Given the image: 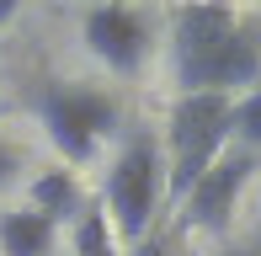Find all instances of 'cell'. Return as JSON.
<instances>
[{"instance_id": "6da1fadb", "label": "cell", "mask_w": 261, "mask_h": 256, "mask_svg": "<svg viewBox=\"0 0 261 256\" xmlns=\"http://www.w3.org/2000/svg\"><path fill=\"white\" fill-rule=\"evenodd\" d=\"M171 69L181 96L213 91L240 96L261 86V32L229 6H176L171 11Z\"/></svg>"}, {"instance_id": "7a4b0ae2", "label": "cell", "mask_w": 261, "mask_h": 256, "mask_svg": "<svg viewBox=\"0 0 261 256\" xmlns=\"http://www.w3.org/2000/svg\"><path fill=\"white\" fill-rule=\"evenodd\" d=\"M229 107L234 96H213V91H197V96H176L171 118H165V203H181L187 192L203 182V171L229 149Z\"/></svg>"}, {"instance_id": "3957f363", "label": "cell", "mask_w": 261, "mask_h": 256, "mask_svg": "<svg viewBox=\"0 0 261 256\" xmlns=\"http://www.w3.org/2000/svg\"><path fill=\"white\" fill-rule=\"evenodd\" d=\"M96 203H101V214H107L117 240L139 246L149 235V224H155V214L165 203V155H160L155 134H128L123 139Z\"/></svg>"}, {"instance_id": "277c9868", "label": "cell", "mask_w": 261, "mask_h": 256, "mask_svg": "<svg viewBox=\"0 0 261 256\" xmlns=\"http://www.w3.org/2000/svg\"><path fill=\"white\" fill-rule=\"evenodd\" d=\"M38 118L48 128V144L64 155V166H86L96 160V149L117 134L123 107L117 96H107L101 86H80V80H54L38 96Z\"/></svg>"}, {"instance_id": "5b68a950", "label": "cell", "mask_w": 261, "mask_h": 256, "mask_svg": "<svg viewBox=\"0 0 261 256\" xmlns=\"http://www.w3.org/2000/svg\"><path fill=\"white\" fill-rule=\"evenodd\" d=\"M251 176H256V155L229 144L203 171V182L176 203V208H181V224L187 229H203V235H224L229 219H234V208H240V197H245V187H251Z\"/></svg>"}, {"instance_id": "8992f818", "label": "cell", "mask_w": 261, "mask_h": 256, "mask_svg": "<svg viewBox=\"0 0 261 256\" xmlns=\"http://www.w3.org/2000/svg\"><path fill=\"white\" fill-rule=\"evenodd\" d=\"M80 38L112 75H139L149 59V16L134 6H91L80 16Z\"/></svg>"}, {"instance_id": "52a82bcc", "label": "cell", "mask_w": 261, "mask_h": 256, "mask_svg": "<svg viewBox=\"0 0 261 256\" xmlns=\"http://www.w3.org/2000/svg\"><path fill=\"white\" fill-rule=\"evenodd\" d=\"M32 214H43L48 224H75L80 219V208H86V192H80V182H75V171H64V166H54V171H43L38 182H32Z\"/></svg>"}, {"instance_id": "ba28073f", "label": "cell", "mask_w": 261, "mask_h": 256, "mask_svg": "<svg viewBox=\"0 0 261 256\" xmlns=\"http://www.w3.org/2000/svg\"><path fill=\"white\" fill-rule=\"evenodd\" d=\"M54 240H59V229L32 208L0 214V251L6 256H54Z\"/></svg>"}, {"instance_id": "9c48e42d", "label": "cell", "mask_w": 261, "mask_h": 256, "mask_svg": "<svg viewBox=\"0 0 261 256\" xmlns=\"http://www.w3.org/2000/svg\"><path fill=\"white\" fill-rule=\"evenodd\" d=\"M69 246H75V256H117V235H112V224H107L101 203L86 197L80 219L69 224Z\"/></svg>"}, {"instance_id": "30bf717a", "label": "cell", "mask_w": 261, "mask_h": 256, "mask_svg": "<svg viewBox=\"0 0 261 256\" xmlns=\"http://www.w3.org/2000/svg\"><path fill=\"white\" fill-rule=\"evenodd\" d=\"M229 144L234 149H261V86L251 91H240L234 96V107H229Z\"/></svg>"}, {"instance_id": "8fae6325", "label": "cell", "mask_w": 261, "mask_h": 256, "mask_svg": "<svg viewBox=\"0 0 261 256\" xmlns=\"http://www.w3.org/2000/svg\"><path fill=\"white\" fill-rule=\"evenodd\" d=\"M128 256H171V246H165V235H144L139 246H128Z\"/></svg>"}, {"instance_id": "7c38bea8", "label": "cell", "mask_w": 261, "mask_h": 256, "mask_svg": "<svg viewBox=\"0 0 261 256\" xmlns=\"http://www.w3.org/2000/svg\"><path fill=\"white\" fill-rule=\"evenodd\" d=\"M16 166H21V160H16V149H11V144H0V187L16 176Z\"/></svg>"}, {"instance_id": "4fadbf2b", "label": "cell", "mask_w": 261, "mask_h": 256, "mask_svg": "<svg viewBox=\"0 0 261 256\" xmlns=\"http://www.w3.org/2000/svg\"><path fill=\"white\" fill-rule=\"evenodd\" d=\"M11 16H16V0H0V27H6Z\"/></svg>"}, {"instance_id": "5bb4252c", "label": "cell", "mask_w": 261, "mask_h": 256, "mask_svg": "<svg viewBox=\"0 0 261 256\" xmlns=\"http://www.w3.org/2000/svg\"><path fill=\"white\" fill-rule=\"evenodd\" d=\"M219 256H256V251H219Z\"/></svg>"}]
</instances>
